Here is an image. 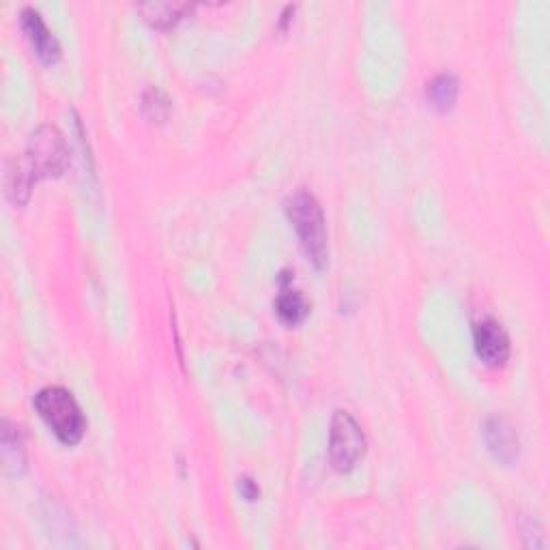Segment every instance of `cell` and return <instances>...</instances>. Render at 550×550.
I'll return each mask as SVG.
<instances>
[{
    "mask_svg": "<svg viewBox=\"0 0 550 550\" xmlns=\"http://www.w3.org/2000/svg\"><path fill=\"white\" fill-rule=\"evenodd\" d=\"M69 168V149L63 134L52 125H43L28 140L22 159L7 168V196L13 205H24L33 185L41 179L61 177Z\"/></svg>",
    "mask_w": 550,
    "mask_h": 550,
    "instance_id": "obj_1",
    "label": "cell"
},
{
    "mask_svg": "<svg viewBox=\"0 0 550 550\" xmlns=\"http://www.w3.org/2000/svg\"><path fill=\"white\" fill-rule=\"evenodd\" d=\"M286 217L295 228L310 263L316 269H323L327 265V228L318 200L306 190L295 192L286 200Z\"/></svg>",
    "mask_w": 550,
    "mask_h": 550,
    "instance_id": "obj_2",
    "label": "cell"
},
{
    "mask_svg": "<svg viewBox=\"0 0 550 550\" xmlns=\"http://www.w3.org/2000/svg\"><path fill=\"white\" fill-rule=\"evenodd\" d=\"M35 409L46 426L65 445H76L86 430V419L76 398L63 387H46L35 396Z\"/></svg>",
    "mask_w": 550,
    "mask_h": 550,
    "instance_id": "obj_3",
    "label": "cell"
},
{
    "mask_svg": "<svg viewBox=\"0 0 550 550\" xmlns=\"http://www.w3.org/2000/svg\"><path fill=\"white\" fill-rule=\"evenodd\" d=\"M366 454V434L357 424V419L346 413L336 411L331 417L329 428V460L331 467L340 473H349L357 467V462Z\"/></svg>",
    "mask_w": 550,
    "mask_h": 550,
    "instance_id": "obj_4",
    "label": "cell"
},
{
    "mask_svg": "<svg viewBox=\"0 0 550 550\" xmlns=\"http://www.w3.org/2000/svg\"><path fill=\"white\" fill-rule=\"evenodd\" d=\"M473 342L477 357L490 368L503 366L510 357V338L503 331V327L497 321H492V318L475 325Z\"/></svg>",
    "mask_w": 550,
    "mask_h": 550,
    "instance_id": "obj_5",
    "label": "cell"
},
{
    "mask_svg": "<svg viewBox=\"0 0 550 550\" xmlns=\"http://www.w3.org/2000/svg\"><path fill=\"white\" fill-rule=\"evenodd\" d=\"M20 22H22V28H24L28 41H31L35 54L43 63L52 65L61 59L59 41H56L54 33L46 26V22H43L39 11L24 9L20 16Z\"/></svg>",
    "mask_w": 550,
    "mask_h": 550,
    "instance_id": "obj_6",
    "label": "cell"
},
{
    "mask_svg": "<svg viewBox=\"0 0 550 550\" xmlns=\"http://www.w3.org/2000/svg\"><path fill=\"white\" fill-rule=\"evenodd\" d=\"M484 439L488 452L495 456L503 465H512L518 458V437L508 419L503 417H488L484 424Z\"/></svg>",
    "mask_w": 550,
    "mask_h": 550,
    "instance_id": "obj_7",
    "label": "cell"
},
{
    "mask_svg": "<svg viewBox=\"0 0 550 550\" xmlns=\"http://www.w3.org/2000/svg\"><path fill=\"white\" fill-rule=\"evenodd\" d=\"M194 5L190 3H170V0H164V3H144L138 5V11L142 13V18L147 20L155 28H170L175 26L179 20H183L187 13H192Z\"/></svg>",
    "mask_w": 550,
    "mask_h": 550,
    "instance_id": "obj_8",
    "label": "cell"
},
{
    "mask_svg": "<svg viewBox=\"0 0 550 550\" xmlns=\"http://www.w3.org/2000/svg\"><path fill=\"white\" fill-rule=\"evenodd\" d=\"M275 312H278L280 321L286 325H299L310 312L306 297L288 288V275H284L282 293L275 299Z\"/></svg>",
    "mask_w": 550,
    "mask_h": 550,
    "instance_id": "obj_9",
    "label": "cell"
},
{
    "mask_svg": "<svg viewBox=\"0 0 550 550\" xmlns=\"http://www.w3.org/2000/svg\"><path fill=\"white\" fill-rule=\"evenodd\" d=\"M0 445H3L0 450H3L5 469L13 471V473L24 471L26 452H24L22 430L16 424H11L9 419H5V422H3V439H0Z\"/></svg>",
    "mask_w": 550,
    "mask_h": 550,
    "instance_id": "obj_10",
    "label": "cell"
},
{
    "mask_svg": "<svg viewBox=\"0 0 550 550\" xmlns=\"http://www.w3.org/2000/svg\"><path fill=\"white\" fill-rule=\"evenodd\" d=\"M460 84L454 74H439L437 78H432L428 82V101L434 110L439 112H450L456 106Z\"/></svg>",
    "mask_w": 550,
    "mask_h": 550,
    "instance_id": "obj_11",
    "label": "cell"
},
{
    "mask_svg": "<svg viewBox=\"0 0 550 550\" xmlns=\"http://www.w3.org/2000/svg\"><path fill=\"white\" fill-rule=\"evenodd\" d=\"M142 112L151 123H164L170 114V99L157 86H151L147 93L142 95Z\"/></svg>",
    "mask_w": 550,
    "mask_h": 550,
    "instance_id": "obj_12",
    "label": "cell"
},
{
    "mask_svg": "<svg viewBox=\"0 0 550 550\" xmlns=\"http://www.w3.org/2000/svg\"><path fill=\"white\" fill-rule=\"evenodd\" d=\"M239 490H241V495L248 501H256L258 495H260L258 486L250 480V477H243V480H239Z\"/></svg>",
    "mask_w": 550,
    "mask_h": 550,
    "instance_id": "obj_13",
    "label": "cell"
}]
</instances>
